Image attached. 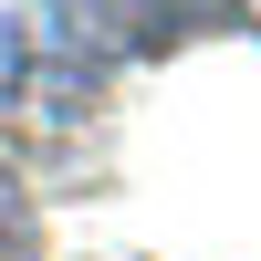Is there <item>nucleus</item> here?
Masks as SVG:
<instances>
[{
  "label": "nucleus",
  "instance_id": "obj_1",
  "mask_svg": "<svg viewBox=\"0 0 261 261\" xmlns=\"http://www.w3.org/2000/svg\"><path fill=\"white\" fill-rule=\"evenodd\" d=\"M0 261H42V209H32L11 157H0Z\"/></svg>",
  "mask_w": 261,
  "mask_h": 261
},
{
  "label": "nucleus",
  "instance_id": "obj_2",
  "mask_svg": "<svg viewBox=\"0 0 261 261\" xmlns=\"http://www.w3.org/2000/svg\"><path fill=\"white\" fill-rule=\"evenodd\" d=\"M21 53H32V42H21V21H0V94L21 84Z\"/></svg>",
  "mask_w": 261,
  "mask_h": 261
}]
</instances>
